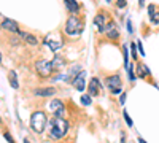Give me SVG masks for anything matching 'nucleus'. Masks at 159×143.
Masks as SVG:
<instances>
[{
  "label": "nucleus",
  "instance_id": "obj_1",
  "mask_svg": "<svg viewBox=\"0 0 159 143\" xmlns=\"http://www.w3.org/2000/svg\"><path fill=\"white\" fill-rule=\"evenodd\" d=\"M68 131V122L64 118H54L51 122V137L62 138Z\"/></svg>",
  "mask_w": 159,
  "mask_h": 143
},
{
  "label": "nucleus",
  "instance_id": "obj_2",
  "mask_svg": "<svg viewBox=\"0 0 159 143\" xmlns=\"http://www.w3.org/2000/svg\"><path fill=\"white\" fill-rule=\"evenodd\" d=\"M46 124H48V118H46V114L43 111H35L30 116V127L34 129V132H37V133L43 132Z\"/></svg>",
  "mask_w": 159,
  "mask_h": 143
},
{
  "label": "nucleus",
  "instance_id": "obj_3",
  "mask_svg": "<svg viewBox=\"0 0 159 143\" xmlns=\"http://www.w3.org/2000/svg\"><path fill=\"white\" fill-rule=\"evenodd\" d=\"M81 30H83V24H81V21L78 19V18H68V21H67V24H65V32H67L68 35H80L81 34Z\"/></svg>",
  "mask_w": 159,
  "mask_h": 143
},
{
  "label": "nucleus",
  "instance_id": "obj_4",
  "mask_svg": "<svg viewBox=\"0 0 159 143\" xmlns=\"http://www.w3.org/2000/svg\"><path fill=\"white\" fill-rule=\"evenodd\" d=\"M35 70L40 76L48 78L51 73H53V67H51V62L45 61V59H40V61L35 62Z\"/></svg>",
  "mask_w": 159,
  "mask_h": 143
},
{
  "label": "nucleus",
  "instance_id": "obj_5",
  "mask_svg": "<svg viewBox=\"0 0 159 143\" xmlns=\"http://www.w3.org/2000/svg\"><path fill=\"white\" fill-rule=\"evenodd\" d=\"M107 84H108L110 91L113 94H121L123 91V83H121V76L119 75H111L107 78Z\"/></svg>",
  "mask_w": 159,
  "mask_h": 143
},
{
  "label": "nucleus",
  "instance_id": "obj_6",
  "mask_svg": "<svg viewBox=\"0 0 159 143\" xmlns=\"http://www.w3.org/2000/svg\"><path fill=\"white\" fill-rule=\"evenodd\" d=\"M0 27H2L3 30L13 32V34H19V26H18V22L13 21V19H3L0 22Z\"/></svg>",
  "mask_w": 159,
  "mask_h": 143
},
{
  "label": "nucleus",
  "instance_id": "obj_7",
  "mask_svg": "<svg viewBox=\"0 0 159 143\" xmlns=\"http://www.w3.org/2000/svg\"><path fill=\"white\" fill-rule=\"evenodd\" d=\"M85 76H86V72H81L80 75H77L73 78V81H72V84H73V87L77 91H85V86H86V81H85Z\"/></svg>",
  "mask_w": 159,
  "mask_h": 143
},
{
  "label": "nucleus",
  "instance_id": "obj_8",
  "mask_svg": "<svg viewBox=\"0 0 159 143\" xmlns=\"http://www.w3.org/2000/svg\"><path fill=\"white\" fill-rule=\"evenodd\" d=\"M94 24L99 27V32H105V27H107V24H108V22H107V18H105V15H97L96 18H94Z\"/></svg>",
  "mask_w": 159,
  "mask_h": 143
},
{
  "label": "nucleus",
  "instance_id": "obj_9",
  "mask_svg": "<svg viewBox=\"0 0 159 143\" xmlns=\"http://www.w3.org/2000/svg\"><path fill=\"white\" fill-rule=\"evenodd\" d=\"M100 83L97 78H92L91 83H89V95H99L100 94Z\"/></svg>",
  "mask_w": 159,
  "mask_h": 143
},
{
  "label": "nucleus",
  "instance_id": "obj_10",
  "mask_svg": "<svg viewBox=\"0 0 159 143\" xmlns=\"http://www.w3.org/2000/svg\"><path fill=\"white\" fill-rule=\"evenodd\" d=\"M56 89L54 87H40V89H35L34 94L35 95H41V97H49V95H54Z\"/></svg>",
  "mask_w": 159,
  "mask_h": 143
},
{
  "label": "nucleus",
  "instance_id": "obj_11",
  "mask_svg": "<svg viewBox=\"0 0 159 143\" xmlns=\"http://www.w3.org/2000/svg\"><path fill=\"white\" fill-rule=\"evenodd\" d=\"M45 43L46 45H48L49 46V48H51V51H57V49H60V48H62V41H60L59 38L57 40H53V38H46L45 40Z\"/></svg>",
  "mask_w": 159,
  "mask_h": 143
},
{
  "label": "nucleus",
  "instance_id": "obj_12",
  "mask_svg": "<svg viewBox=\"0 0 159 143\" xmlns=\"http://www.w3.org/2000/svg\"><path fill=\"white\" fill-rule=\"evenodd\" d=\"M19 37L26 41V43H29V45H37V43H38L37 38H35V35L29 34V32H19Z\"/></svg>",
  "mask_w": 159,
  "mask_h": 143
},
{
  "label": "nucleus",
  "instance_id": "obj_13",
  "mask_svg": "<svg viewBox=\"0 0 159 143\" xmlns=\"http://www.w3.org/2000/svg\"><path fill=\"white\" fill-rule=\"evenodd\" d=\"M148 11H149V19H151L153 24H159V11H156L154 5H149Z\"/></svg>",
  "mask_w": 159,
  "mask_h": 143
},
{
  "label": "nucleus",
  "instance_id": "obj_14",
  "mask_svg": "<svg viewBox=\"0 0 159 143\" xmlns=\"http://www.w3.org/2000/svg\"><path fill=\"white\" fill-rule=\"evenodd\" d=\"M105 30H107V34H108L110 38H118V30H116V27L113 22H108L105 27Z\"/></svg>",
  "mask_w": 159,
  "mask_h": 143
},
{
  "label": "nucleus",
  "instance_id": "obj_15",
  "mask_svg": "<svg viewBox=\"0 0 159 143\" xmlns=\"http://www.w3.org/2000/svg\"><path fill=\"white\" fill-rule=\"evenodd\" d=\"M65 7H67L72 13H77V11L80 10L78 2H75V0H65Z\"/></svg>",
  "mask_w": 159,
  "mask_h": 143
},
{
  "label": "nucleus",
  "instance_id": "obj_16",
  "mask_svg": "<svg viewBox=\"0 0 159 143\" xmlns=\"http://www.w3.org/2000/svg\"><path fill=\"white\" fill-rule=\"evenodd\" d=\"M149 73V70H148V67L145 65V64H138L137 65V76H140V78H143V76H146Z\"/></svg>",
  "mask_w": 159,
  "mask_h": 143
},
{
  "label": "nucleus",
  "instance_id": "obj_17",
  "mask_svg": "<svg viewBox=\"0 0 159 143\" xmlns=\"http://www.w3.org/2000/svg\"><path fill=\"white\" fill-rule=\"evenodd\" d=\"M8 76H10V84H11V87H13V89H18V87H19V83H18V80H16V72H15V70H10Z\"/></svg>",
  "mask_w": 159,
  "mask_h": 143
},
{
  "label": "nucleus",
  "instance_id": "obj_18",
  "mask_svg": "<svg viewBox=\"0 0 159 143\" xmlns=\"http://www.w3.org/2000/svg\"><path fill=\"white\" fill-rule=\"evenodd\" d=\"M51 67H53V70H57V68H62L64 67V61L60 57H54V61L51 62Z\"/></svg>",
  "mask_w": 159,
  "mask_h": 143
},
{
  "label": "nucleus",
  "instance_id": "obj_19",
  "mask_svg": "<svg viewBox=\"0 0 159 143\" xmlns=\"http://www.w3.org/2000/svg\"><path fill=\"white\" fill-rule=\"evenodd\" d=\"M80 100H81V103L86 105V107H88V105H91V95H89V94H83Z\"/></svg>",
  "mask_w": 159,
  "mask_h": 143
},
{
  "label": "nucleus",
  "instance_id": "obj_20",
  "mask_svg": "<svg viewBox=\"0 0 159 143\" xmlns=\"http://www.w3.org/2000/svg\"><path fill=\"white\" fill-rule=\"evenodd\" d=\"M123 116H124V119H126V122H127V126H130V127H132V126H134V122H132V119L129 118L127 111H124V113H123Z\"/></svg>",
  "mask_w": 159,
  "mask_h": 143
},
{
  "label": "nucleus",
  "instance_id": "obj_21",
  "mask_svg": "<svg viewBox=\"0 0 159 143\" xmlns=\"http://www.w3.org/2000/svg\"><path fill=\"white\" fill-rule=\"evenodd\" d=\"M130 51H132V56H134V59H135V57H137V46H135V43L130 45Z\"/></svg>",
  "mask_w": 159,
  "mask_h": 143
},
{
  "label": "nucleus",
  "instance_id": "obj_22",
  "mask_svg": "<svg viewBox=\"0 0 159 143\" xmlns=\"http://www.w3.org/2000/svg\"><path fill=\"white\" fill-rule=\"evenodd\" d=\"M123 51H124V64H126V67H127V48H123Z\"/></svg>",
  "mask_w": 159,
  "mask_h": 143
},
{
  "label": "nucleus",
  "instance_id": "obj_23",
  "mask_svg": "<svg viewBox=\"0 0 159 143\" xmlns=\"http://www.w3.org/2000/svg\"><path fill=\"white\" fill-rule=\"evenodd\" d=\"M116 5H118L119 8H124L126 7V2H124V0H118V3H116Z\"/></svg>",
  "mask_w": 159,
  "mask_h": 143
},
{
  "label": "nucleus",
  "instance_id": "obj_24",
  "mask_svg": "<svg viewBox=\"0 0 159 143\" xmlns=\"http://www.w3.org/2000/svg\"><path fill=\"white\" fill-rule=\"evenodd\" d=\"M5 138H7V140L10 142V143H15V142H13V138H11V135H10V133H5Z\"/></svg>",
  "mask_w": 159,
  "mask_h": 143
},
{
  "label": "nucleus",
  "instance_id": "obj_25",
  "mask_svg": "<svg viewBox=\"0 0 159 143\" xmlns=\"http://www.w3.org/2000/svg\"><path fill=\"white\" fill-rule=\"evenodd\" d=\"M138 51H140V54H142V56L145 54V51H143V46H142V43H138Z\"/></svg>",
  "mask_w": 159,
  "mask_h": 143
},
{
  "label": "nucleus",
  "instance_id": "obj_26",
  "mask_svg": "<svg viewBox=\"0 0 159 143\" xmlns=\"http://www.w3.org/2000/svg\"><path fill=\"white\" fill-rule=\"evenodd\" d=\"M127 30H129V34H132V24H130V21H127Z\"/></svg>",
  "mask_w": 159,
  "mask_h": 143
},
{
  "label": "nucleus",
  "instance_id": "obj_27",
  "mask_svg": "<svg viewBox=\"0 0 159 143\" xmlns=\"http://www.w3.org/2000/svg\"><path fill=\"white\" fill-rule=\"evenodd\" d=\"M124 100H126V94L123 92V94H121V99H119V103H124Z\"/></svg>",
  "mask_w": 159,
  "mask_h": 143
},
{
  "label": "nucleus",
  "instance_id": "obj_28",
  "mask_svg": "<svg viewBox=\"0 0 159 143\" xmlns=\"http://www.w3.org/2000/svg\"><path fill=\"white\" fill-rule=\"evenodd\" d=\"M138 142H140V143H146V142H145V140H142V138H138Z\"/></svg>",
  "mask_w": 159,
  "mask_h": 143
},
{
  "label": "nucleus",
  "instance_id": "obj_29",
  "mask_svg": "<svg viewBox=\"0 0 159 143\" xmlns=\"http://www.w3.org/2000/svg\"><path fill=\"white\" fill-rule=\"evenodd\" d=\"M0 64H2V53H0Z\"/></svg>",
  "mask_w": 159,
  "mask_h": 143
},
{
  "label": "nucleus",
  "instance_id": "obj_30",
  "mask_svg": "<svg viewBox=\"0 0 159 143\" xmlns=\"http://www.w3.org/2000/svg\"><path fill=\"white\" fill-rule=\"evenodd\" d=\"M24 143H30V142H29V140H24Z\"/></svg>",
  "mask_w": 159,
  "mask_h": 143
}]
</instances>
